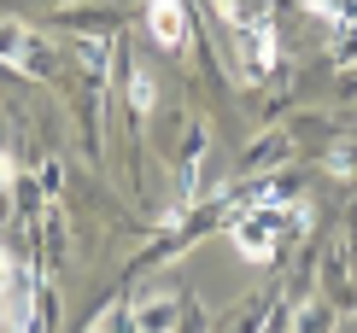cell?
I'll use <instances>...</instances> for the list:
<instances>
[{"label": "cell", "instance_id": "obj_1", "mask_svg": "<svg viewBox=\"0 0 357 333\" xmlns=\"http://www.w3.org/2000/svg\"><path fill=\"white\" fill-rule=\"evenodd\" d=\"M222 12V24L234 29V41H241V65L246 77H264V70H275V18L264 0H211Z\"/></svg>", "mask_w": 357, "mask_h": 333}, {"label": "cell", "instance_id": "obj_2", "mask_svg": "<svg viewBox=\"0 0 357 333\" xmlns=\"http://www.w3.org/2000/svg\"><path fill=\"white\" fill-rule=\"evenodd\" d=\"M287 229H310L305 205H258V210H246V217H234L229 240H234V251H241L246 263H270Z\"/></svg>", "mask_w": 357, "mask_h": 333}, {"label": "cell", "instance_id": "obj_3", "mask_svg": "<svg viewBox=\"0 0 357 333\" xmlns=\"http://www.w3.org/2000/svg\"><path fill=\"white\" fill-rule=\"evenodd\" d=\"M24 322H29V275L12 251H0V333H24Z\"/></svg>", "mask_w": 357, "mask_h": 333}, {"label": "cell", "instance_id": "obj_4", "mask_svg": "<svg viewBox=\"0 0 357 333\" xmlns=\"http://www.w3.org/2000/svg\"><path fill=\"white\" fill-rule=\"evenodd\" d=\"M146 29H153V41L165 53H182L188 47V12H182V0H146Z\"/></svg>", "mask_w": 357, "mask_h": 333}, {"label": "cell", "instance_id": "obj_5", "mask_svg": "<svg viewBox=\"0 0 357 333\" xmlns=\"http://www.w3.org/2000/svg\"><path fill=\"white\" fill-rule=\"evenodd\" d=\"M0 59H6V65H29V70L47 65V59H41V41L29 36L24 24H0Z\"/></svg>", "mask_w": 357, "mask_h": 333}, {"label": "cell", "instance_id": "obj_6", "mask_svg": "<svg viewBox=\"0 0 357 333\" xmlns=\"http://www.w3.org/2000/svg\"><path fill=\"white\" fill-rule=\"evenodd\" d=\"M129 316H135V333H170V327H176V298L146 293V298L129 304Z\"/></svg>", "mask_w": 357, "mask_h": 333}, {"label": "cell", "instance_id": "obj_7", "mask_svg": "<svg viewBox=\"0 0 357 333\" xmlns=\"http://www.w3.org/2000/svg\"><path fill=\"white\" fill-rule=\"evenodd\" d=\"M310 12H322V18H334V24H357V0H305Z\"/></svg>", "mask_w": 357, "mask_h": 333}, {"label": "cell", "instance_id": "obj_8", "mask_svg": "<svg viewBox=\"0 0 357 333\" xmlns=\"http://www.w3.org/2000/svg\"><path fill=\"white\" fill-rule=\"evenodd\" d=\"M129 100H135V111H153V77L135 70V82H129Z\"/></svg>", "mask_w": 357, "mask_h": 333}, {"label": "cell", "instance_id": "obj_9", "mask_svg": "<svg viewBox=\"0 0 357 333\" xmlns=\"http://www.w3.org/2000/svg\"><path fill=\"white\" fill-rule=\"evenodd\" d=\"M12 176H18V164H12V153H0V193L12 187Z\"/></svg>", "mask_w": 357, "mask_h": 333}]
</instances>
